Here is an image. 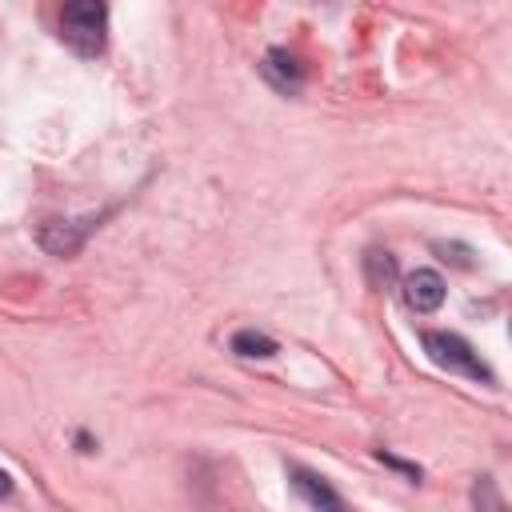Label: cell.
Instances as JSON below:
<instances>
[{"instance_id":"1","label":"cell","mask_w":512,"mask_h":512,"mask_svg":"<svg viewBox=\"0 0 512 512\" xmlns=\"http://www.w3.org/2000/svg\"><path fill=\"white\" fill-rule=\"evenodd\" d=\"M104 28H108V8L96 0H76V4H64L60 12V36L80 56H96L104 48Z\"/></svg>"},{"instance_id":"2","label":"cell","mask_w":512,"mask_h":512,"mask_svg":"<svg viewBox=\"0 0 512 512\" xmlns=\"http://www.w3.org/2000/svg\"><path fill=\"white\" fill-rule=\"evenodd\" d=\"M424 352L432 364L448 368V372H460L468 380H480V384H492V368L480 360V352L456 336V332H424Z\"/></svg>"},{"instance_id":"3","label":"cell","mask_w":512,"mask_h":512,"mask_svg":"<svg viewBox=\"0 0 512 512\" xmlns=\"http://www.w3.org/2000/svg\"><path fill=\"white\" fill-rule=\"evenodd\" d=\"M404 304L412 312H436L444 304V280L432 268H416L404 276Z\"/></svg>"},{"instance_id":"4","label":"cell","mask_w":512,"mask_h":512,"mask_svg":"<svg viewBox=\"0 0 512 512\" xmlns=\"http://www.w3.org/2000/svg\"><path fill=\"white\" fill-rule=\"evenodd\" d=\"M292 488L296 496L316 508V512H340V496L328 488V480H320L316 472H304V468H292Z\"/></svg>"},{"instance_id":"5","label":"cell","mask_w":512,"mask_h":512,"mask_svg":"<svg viewBox=\"0 0 512 512\" xmlns=\"http://www.w3.org/2000/svg\"><path fill=\"white\" fill-rule=\"evenodd\" d=\"M84 224H64V220H48L44 228H40V244L52 252V256H68V252H76L80 248V240H84Z\"/></svg>"},{"instance_id":"6","label":"cell","mask_w":512,"mask_h":512,"mask_svg":"<svg viewBox=\"0 0 512 512\" xmlns=\"http://www.w3.org/2000/svg\"><path fill=\"white\" fill-rule=\"evenodd\" d=\"M232 352H236V356L268 360V356H276V340L264 336V332H256V328H240V332L232 336Z\"/></svg>"},{"instance_id":"7","label":"cell","mask_w":512,"mask_h":512,"mask_svg":"<svg viewBox=\"0 0 512 512\" xmlns=\"http://www.w3.org/2000/svg\"><path fill=\"white\" fill-rule=\"evenodd\" d=\"M264 72H268L284 92H296V84H300V68H296V60H288L284 52H268Z\"/></svg>"},{"instance_id":"8","label":"cell","mask_w":512,"mask_h":512,"mask_svg":"<svg viewBox=\"0 0 512 512\" xmlns=\"http://www.w3.org/2000/svg\"><path fill=\"white\" fill-rule=\"evenodd\" d=\"M364 268H368V284H376V288H384V284L396 276V260H392L388 252H380V248H372V252L364 256Z\"/></svg>"},{"instance_id":"9","label":"cell","mask_w":512,"mask_h":512,"mask_svg":"<svg viewBox=\"0 0 512 512\" xmlns=\"http://www.w3.org/2000/svg\"><path fill=\"white\" fill-rule=\"evenodd\" d=\"M472 500H476V512H504V500L492 484V476H480L476 488H472Z\"/></svg>"},{"instance_id":"10","label":"cell","mask_w":512,"mask_h":512,"mask_svg":"<svg viewBox=\"0 0 512 512\" xmlns=\"http://www.w3.org/2000/svg\"><path fill=\"white\" fill-rule=\"evenodd\" d=\"M380 460H384L388 468H396V472H404V476L420 480V468H416V464H404V460H396V456H388V452H380Z\"/></svg>"},{"instance_id":"11","label":"cell","mask_w":512,"mask_h":512,"mask_svg":"<svg viewBox=\"0 0 512 512\" xmlns=\"http://www.w3.org/2000/svg\"><path fill=\"white\" fill-rule=\"evenodd\" d=\"M8 492H12V476H8V472H4V468H0V500H4V496H8Z\"/></svg>"}]
</instances>
